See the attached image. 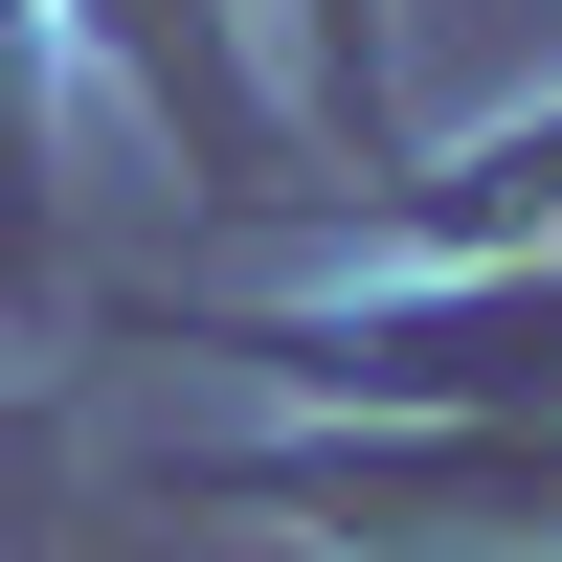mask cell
I'll use <instances>...</instances> for the list:
<instances>
[{
  "instance_id": "1",
  "label": "cell",
  "mask_w": 562,
  "mask_h": 562,
  "mask_svg": "<svg viewBox=\"0 0 562 562\" xmlns=\"http://www.w3.org/2000/svg\"><path fill=\"white\" fill-rule=\"evenodd\" d=\"M315 518L383 562H562V428H473V450H383L315 473Z\"/></svg>"
},
{
  "instance_id": "2",
  "label": "cell",
  "mask_w": 562,
  "mask_h": 562,
  "mask_svg": "<svg viewBox=\"0 0 562 562\" xmlns=\"http://www.w3.org/2000/svg\"><path fill=\"white\" fill-rule=\"evenodd\" d=\"M315 383H428V405H495V428H562V293H450V315H338Z\"/></svg>"
},
{
  "instance_id": "3",
  "label": "cell",
  "mask_w": 562,
  "mask_h": 562,
  "mask_svg": "<svg viewBox=\"0 0 562 562\" xmlns=\"http://www.w3.org/2000/svg\"><path fill=\"white\" fill-rule=\"evenodd\" d=\"M90 23L135 45V90H158V113H225V0H90Z\"/></svg>"
},
{
  "instance_id": "4",
  "label": "cell",
  "mask_w": 562,
  "mask_h": 562,
  "mask_svg": "<svg viewBox=\"0 0 562 562\" xmlns=\"http://www.w3.org/2000/svg\"><path fill=\"white\" fill-rule=\"evenodd\" d=\"M540 203H562V135H518V158L473 180V225H540Z\"/></svg>"
},
{
  "instance_id": "5",
  "label": "cell",
  "mask_w": 562,
  "mask_h": 562,
  "mask_svg": "<svg viewBox=\"0 0 562 562\" xmlns=\"http://www.w3.org/2000/svg\"><path fill=\"white\" fill-rule=\"evenodd\" d=\"M0 113H23V0H0Z\"/></svg>"
},
{
  "instance_id": "6",
  "label": "cell",
  "mask_w": 562,
  "mask_h": 562,
  "mask_svg": "<svg viewBox=\"0 0 562 562\" xmlns=\"http://www.w3.org/2000/svg\"><path fill=\"white\" fill-rule=\"evenodd\" d=\"M338 23H360V0H338Z\"/></svg>"
}]
</instances>
